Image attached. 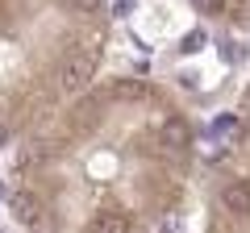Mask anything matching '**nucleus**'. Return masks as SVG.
<instances>
[{
	"mask_svg": "<svg viewBox=\"0 0 250 233\" xmlns=\"http://www.w3.org/2000/svg\"><path fill=\"white\" fill-rule=\"evenodd\" d=\"M9 213H13V221L25 225V229H42L46 225V208H42V200H38V192H29V188H21V192L9 196Z\"/></svg>",
	"mask_w": 250,
	"mask_h": 233,
	"instance_id": "obj_5",
	"label": "nucleus"
},
{
	"mask_svg": "<svg viewBox=\"0 0 250 233\" xmlns=\"http://www.w3.org/2000/svg\"><path fill=\"white\" fill-rule=\"evenodd\" d=\"M13 142V129H9V121H0V150Z\"/></svg>",
	"mask_w": 250,
	"mask_h": 233,
	"instance_id": "obj_6",
	"label": "nucleus"
},
{
	"mask_svg": "<svg viewBox=\"0 0 250 233\" xmlns=\"http://www.w3.org/2000/svg\"><path fill=\"white\" fill-rule=\"evenodd\" d=\"M29 162L75 167V233H138L175 216L196 167V121L154 83L113 79L75 96Z\"/></svg>",
	"mask_w": 250,
	"mask_h": 233,
	"instance_id": "obj_1",
	"label": "nucleus"
},
{
	"mask_svg": "<svg viewBox=\"0 0 250 233\" xmlns=\"http://www.w3.org/2000/svg\"><path fill=\"white\" fill-rule=\"evenodd\" d=\"M188 4L208 21H225V25L250 29V0H188Z\"/></svg>",
	"mask_w": 250,
	"mask_h": 233,
	"instance_id": "obj_4",
	"label": "nucleus"
},
{
	"mask_svg": "<svg viewBox=\"0 0 250 233\" xmlns=\"http://www.w3.org/2000/svg\"><path fill=\"white\" fill-rule=\"evenodd\" d=\"M221 162H229V167H238V171L250 175V79H246V88L238 96L233 116H229V142H225Z\"/></svg>",
	"mask_w": 250,
	"mask_h": 233,
	"instance_id": "obj_3",
	"label": "nucleus"
},
{
	"mask_svg": "<svg viewBox=\"0 0 250 233\" xmlns=\"http://www.w3.org/2000/svg\"><path fill=\"white\" fill-rule=\"evenodd\" d=\"M205 233H250V175L229 162H217L213 208Z\"/></svg>",
	"mask_w": 250,
	"mask_h": 233,
	"instance_id": "obj_2",
	"label": "nucleus"
},
{
	"mask_svg": "<svg viewBox=\"0 0 250 233\" xmlns=\"http://www.w3.org/2000/svg\"><path fill=\"white\" fill-rule=\"evenodd\" d=\"M9 9H13V0H0V21L9 17Z\"/></svg>",
	"mask_w": 250,
	"mask_h": 233,
	"instance_id": "obj_7",
	"label": "nucleus"
}]
</instances>
